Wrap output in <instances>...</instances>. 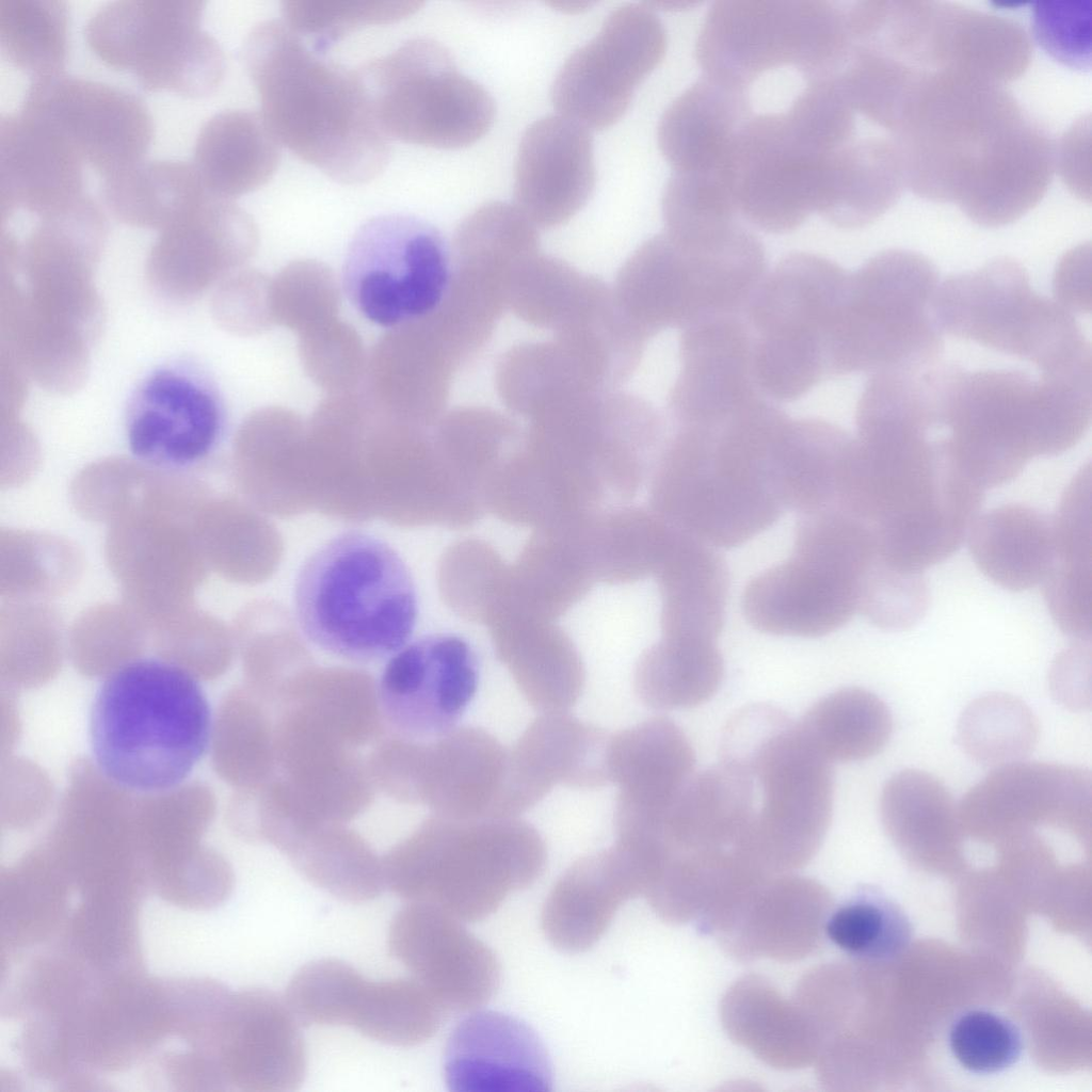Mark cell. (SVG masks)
Returning <instances> with one entry per match:
<instances>
[{"instance_id":"obj_54","label":"cell","mask_w":1092,"mask_h":1092,"mask_svg":"<svg viewBox=\"0 0 1092 1092\" xmlns=\"http://www.w3.org/2000/svg\"><path fill=\"white\" fill-rule=\"evenodd\" d=\"M67 7L62 0H0V45L32 78L63 71L67 57Z\"/></svg>"},{"instance_id":"obj_64","label":"cell","mask_w":1092,"mask_h":1092,"mask_svg":"<svg viewBox=\"0 0 1092 1092\" xmlns=\"http://www.w3.org/2000/svg\"><path fill=\"white\" fill-rule=\"evenodd\" d=\"M548 4L561 12L575 14L587 11L593 3L588 1H551Z\"/></svg>"},{"instance_id":"obj_4","label":"cell","mask_w":1092,"mask_h":1092,"mask_svg":"<svg viewBox=\"0 0 1092 1092\" xmlns=\"http://www.w3.org/2000/svg\"><path fill=\"white\" fill-rule=\"evenodd\" d=\"M212 711L199 681L179 664L140 657L114 669L90 714L94 760L106 777L138 792L180 785L206 754Z\"/></svg>"},{"instance_id":"obj_41","label":"cell","mask_w":1092,"mask_h":1092,"mask_svg":"<svg viewBox=\"0 0 1092 1092\" xmlns=\"http://www.w3.org/2000/svg\"><path fill=\"white\" fill-rule=\"evenodd\" d=\"M1054 557L1043 594L1059 628L1077 640H1090L1092 623L1091 466L1087 464L1066 487L1051 517Z\"/></svg>"},{"instance_id":"obj_30","label":"cell","mask_w":1092,"mask_h":1092,"mask_svg":"<svg viewBox=\"0 0 1092 1092\" xmlns=\"http://www.w3.org/2000/svg\"><path fill=\"white\" fill-rule=\"evenodd\" d=\"M860 587L852 579L791 556L754 576L742 594L749 624L765 633L815 638L858 612Z\"/></svg>"},{"instance_id":"obj_59","label":"cell","mask_w":1092,"mask_h":1092,"mask_svg":"<svg viewBox=\"0 0 1092 1092\" xmlns=\"http://www.w3.org/2000/svg\"><path fill=\"white\" fill-rule=\"evenodd\" d=\"M929 597L922 574L899 572L878 558L863 583L858 612L879 628L903 630L925 615Z\"/></svg>"},{"instance_id":"obj_21","label":"cell","mask_w":1092,"mask_h":1092,"mask_svg":"<svg viewBox=\"0 0 1092 1092\" xmlns=\"http://www.w3.org/2000/svg\"><path fill=\"white\" fill-rule=\"evenodd\" d=\"M958 809L962 830L982 839H1008L1035 828L1089 838L1091 774L1060 764L1003 765L970 788Z\"/></svg>"},{"instance_id":"obj_35","label":"cell","mask_w":1092,"mask_h":1092,"mask_svg":"<svg viewBox=\"0 0 1092 1092\" xmlns=\"http://www.w3.org/2000/svg\"><path fill=\"white\" fill-rule=\"evenodd\" d=\"M904 188L896 139L887 133H857L823 159L815 212L837 227L861 228L883 215Z\"/></svg>"},{"instance_id":"obj_38","label":"cell","mask_w":1092,"mask_h":1092,"mask_svg":"<svg viewBox=\"0 0 1092 1092\" xmlns=\"http://www.w3.org/2000/svg\"><path fill=\"white\" fill-rule=\"evenodd\" d=\"M854 444L831 422L788 418L773 454L774 488L783 508L799 514L839 509Z\"/></svg>"},{"instance_id":"obj_5","label":"cell","mask_w":1092,"mask_h":1092,"mask_svg":"<svg viewBox=\"0 0 1092 1092\" xmlns=\"http://www.w3.org/2000/svg\"><path fill=\"white\" fill-rule=\"evenodd\" d=\"M293 600L307 641L355 663L376 662L401 649L419 614L404 560L387 542L359 530L332 537L307 558Z\"/></svg>"},{"instance_id":"obj_62","label":"cell","mask_w":1092,"mask_h":1092,"mask_svg":"<svg viewBox=\"0 0 1092 1092\" xmlns=\"http://www.w3.org/2000/svg\"><path fill=\"white\" fill-rule=\"evenodd\" d=\"M1048 680L1053 696L1065 708L1074 711L1090 708V640H1079L1061 653L1051 665Z\"/></svg>"},{"instance_id":"obj_57","label":"cell","mask_w":1092,"mask_h":1092,"mask_svg":"<svg viewBox=\"0 0 1092 1092\" xmlns=\"http://www.w3.org/2000/svg\"><path fill=\"white\" fill-rule=\"evenodd\" d=\"M422 4L404 0H291L282 3V13L284 22L300 36L312 38L315 51L323 54L353 31L402 20Z\"/></svg>"},{"instance_id":"obj_18","label":"cell","mask_w":1092,"mask_h":1092,"mask_svg":"<svg viewBox=\"0 0 1092 1092\" xmlns=\"http://www.w3.org/2000/svg\"><path fill=\"white\" fill-rule=\"evenodd\" d=\"M124 429L138 462L161 471L187 472L219 451L227 432V412L206 372L186 362L170 363L136 385Z\"/></svg>"},{"instance_id":"obj_2","label":"cell","mask_w":1092,"mask_h":1092,"mask_svg":"<svg viewBox=\"0 0 1092 1092\" xmlns=\"http://www.w3.org/2000/svg\"><path fill=\"white\" fill-rule=\"evenodd\" d=\"M261 115L280 144L343 184L374 179L391 154L358 70L311 51L284 21L266 20L242 49Z\"/></svg>"},{"instance_id":"obj_9","label":"cell","mask_w":1092,"mask_h":1092,"mask_svg":"<svg viewBox=\"0 0 1092 1092\" xmlns=\"http://www.w3.org/2000/svg\"><path fill=\"white\" fill-rule=\"evenodd\" d=\"M932 312L941 332L1028 360L1040 372L1091 364L1073 312L1034 292L1025 268L1008 257L938 284Z\"/></svg>"},{"instance_id":"obj_16","label":"cell","mask_w":1092,"mask_h":1092,"mask_svg":"<svg viewBox=\"0 0 1092 1092\" xmlns=\"http://www.w3.org/2000/svg\"><path fill=\"white\" fill-rule=\"evenodd\" d=\"M384 793L433 815L455 818L509 817V750L485 729L454 727L427 741L392 737L376 764Z\"/></svg>"},{"instance_id":"obj_13","label":"cell","mask_w":1092,"mask_h":1092,"mask_svg":"<svg viewBox=\"0 0 1092 1092\" xmlns=\"http://www.w3.org/2000/svg\"><path fill=\"white\" fill-rule=\"evenodd\" d=\"M202 0H115L87 18L83 35L106 65L134 75L146 91L204 97L221 84L226 59L200 26Z\"/></svg>"},{"instance_id":"obj_11","label":"cell","mask_w":1092,"mask_h":1092,"mask_svg":"<svg viewBox=\"0 0 1092 1092\" xmlns=\"http://www.w3.org/2000/svg\"><path fill=\"white\" fill-rule=\"evenodd\" d=\"M651 502L674 529L713 548L748 542L784 511L769 486L702 425H676L657 460Z\"/></svg>"},{"instance_id":"obj_43","label":"cell","mask_w":1092,"mask_h":1092,"mask_svg":"<svg viewBox=\"0 0 1092 1092\" xmlns=\"http://www.w3.org/2000/svg\"><path fill=\"white\" fill-rule=\"evenodd\" d=\"M978 568L1013 592L1042 584L1051 566V517L1023 504H1003L978 515L967 533Z\"/></svg>"},{"instance_id":"obj_29","label":"cell","mask_w":1092,"mask_h":1092,"mask_svg":"<svg viewBox=\"0 0 1092 1092\" xmlns=\"http://www.w3.org/2000/svg\"><path fill=\"white\" fill-rule=\"evenodd\" d=\"M446 1083L454 1092H546L552 1069L535 1031L497 1011H478L452 1030L445 1048Z\"/></svg>"},{"instance_id":"obj_20","label":"cell","mask_w":1092,"mask_h":1092,"mask_svg":"<svg viewBox=\"0 0 1092 1092\" xmlns=\"http://www.w3.org/2000/svg\"><path fill=\"white\" fill-rule=\"evenodd\" d=\"M19 110L48 124L101 179L141 162L154 133L140 97L63 71L32 78Z\"/></svg>"},{"instance_id":"obj_17","label":"cell","mask_w":1092,"mask_h":1092,"mask_svg":"<svg viewBox=\"0 0 1092 1092\" xmlns=\"http://www.w3.org/2000/svg\"><path fill=\"white\" fill-rule=\"evenodd\" d=\"M299 1023L348 1026L394 1046H415L431 1039L447 1012L416 980L366 979L336 959L303 966L285 997Z\"/></svg>"},{"instance_id":"obj_23","label":"cell","mask_w":1092,"mask_h":1092,"mask_svg":"<svg viewBox=\"0 0 1092 1092\" xmlns=\"http://www.w3.org/2000/svg\"><path fill=\"white\" fill-rule=\"evenodd\" d=\"M819 166L780 111L753 114L744 123L723 173L739 214L761 230L785 234L815 212Z\"/></svg>"},{"instance_id":"obj_34","label":"cell","mask_w":1092,"mask_h":1092,"mask_svg":"<svg viewBox=\"0 0 1092 1092\" xmlns=\"http://www.w3.org/2000/svg\"><path fill=\"white\" fill-rule=\"evenodd\" d=\"M644 893L635 861L617 844L583 856L557 880L542 910L548 941L566 952L594 946L627 900Z\"/></svg>"},{"instance_id":"obj_53","label":"cell","mask_w":1092,"mask_h":1092,"mask_svg":"<svg viewBox=\"0 0 1092 1092\" xmlns=\"http://www.w3.org/2000/svg\"><path fill=\"white\" fill-rule=\"evenodd\" d=\"M957 732L959 744L971 759L1000 767L1022 761L1033 751L1039 723L1023 701L994 692L974 700L965 708Z\"/></svg>"},{"instance_id":"obj_42","label":"cell","mask_w":1092,"mask_h":1092,"mask_svg":"<svg viewBox=\"0 0 1092 1092\" xmlns=\"http://www.w3.org/2000/svg\"><path fill=\"white\" fill-rule=\"evenodd\" d=\"M280 155V143L261 113L232 109L203 124L192 164L209 193L232 200L264 186Z\"/></svg>"},{"instance_id":"obj_12","label":"cell","mask_w":1092,"mask_h":1092,"mask_svg":"<svg viewBox=\"0 0 1092 1092\" xmlns=\"http://www.w3.org/2000/svg\"><path fill=\"white\" fill-rule=\"evenodd\" d=\"M358 74L372 113L389 139L461 148L493 124L491 95L463 75L449 50L432 38H411L365 64Z\"/></svg>"},{"instance_id":"obj_58","label":"cell","mask_w":1092,"mask_h":1092,"mask_svg":"<svg viewBox=\"0 0 1092 1092\" xmlns=\"http://www.w3.org/2000/svg\"><path fill=\"white\" fill-rule=\"evenodd\" d=\"M949 1045L965 1070L986 1075L1012 1066L1021 1057L1023 1039L1008 1018L986 1010H971L952 1024Z\"/></svg>"},{"instance_id":"obj_60","label":"cell","mask_w":1092,"mask_h":1092,"mask_svg":"<svg viewBox=\"0 0 1092 1092\" xmlns=\"http://www.w3.org/2000/svg\"><path fill=\"white\" fill-rule=\"evenodd\" d=\"M1090 0L1038 2L1032 10L1034 36L1054 59L1072 68H1089Z\"/></svg>"},{"instance_id":"obj_36","label":"cell","mask_w":1092,"mask_h":1092,"mask_svg":"<svg viewBox=\"0 0 1092 1092\" xmlns=\"http://www.w3.org/2000/svg\"><path fill=\"white\" fill-rule=\"evenodd\" d=\"M496 654L541 712L567 711L584 687V668L569 638L547 619L516 610L489 622Z\"/></svg>"},{"instance_id":"obj_63","label":"cell","mask_w":1092,"mask_h":1092,"mask_svg":"<svg viewBox=\"0 0 1092 1092\" xmlns=\"http://www.w3.org/2000/svg\"><path fill=\"white\" fill-rule=\"evenodd\" d=\"M1083 126L1076 127L1064 138L1060 152V168L1065 182L1069 187L1078 193V195L1085 197V179L1089 182L1090 177L1085 173L1089 174V160L1085 159V156H1090L1086 150H1090L1089 142L1086 144L1085 139L1089 136L1083 135Z\"/></svg>"},{"instance_id":"obj_32","label":"cell","mask_w":1092,"mask_h":1092,"mask_svg":"<svg viewBox=\"0 0 1092 1092\" xmlns=\"http://www.w3.org/2000/svg\"><path fill=\"white\" fill-rule=\"evenodd\" d=\"M82 161L44 121L21 110L0 117V215L34 216L83 196Z\"/></svg>"},{"instance_id":"obj_27","label":"cell","mask_w":1092,"mask_h":1092,"mask_svg":"<svg viewBox=\"0 0 1092 1092\" xmlns=\"http://www.w3.org/2000/svg\"><path fill=\"white\" fill-rule=\"evenodd\" d=\"M680 368L670 394L676 425L716 424L759 397L752 335L743 314L707 317L681 328Z\"/></svg>"},{"instance_id":"obj_55","label":"cell","mask_w":1092,"mask_h":1092,"mask_svg":"<svg viewBox=\"0 0 1092 1092\" xmlns=\"http://www.w3.org/2000/svg\"><path fill=\"white\" fill-rule=\"evenodd\" d=\"M823 932L840 950L866 961L895 958L912 940L903 910L871 887L862 888L826 915Z\"/></svg>"},{"instance_id":"obj_56","label":"cell","mask_w":1092,"mask_h":1092,"mask_svg":"<svg viewBox=\"0 0 1092 1092\" xmlns=\"http://www.w3.org/2000/svg\"><path fill=\"white\" fill-rule=\"evenodd\" d=\"M665 232L678 239H701L737 224L739 214L724 174L673 173L662 194Z\"/></svg>"},{"instance_id":"obj_7","label":"cell","mask_w":1092,"mask_h":1092,"mask_svg":"<svg viewBox=\"0 0 1092 1092\" xmlns=\"http://www.w3.org/2000/svg\"><path fill=\"white\" fill-rule=\"evenodd\" d=\"M848 279L837 263L810 253L789 254L766 273L744 312L766 397L792 401L834 376Z\"/></svg>"},{"instance_id":"obj_44","label":"cell","mask_w":1092,"mask_h":1092,"mask_svg":"<svg viewBox=\"0 0 1092 1092\" xmlns=\"http://www.w3.org/2000/svg\"><path fill=\"white\" fill-rule=\"evenodd\" d=\"M143 895L101 893L77 898L53 943L97 977L143 968L139 914Z\"/></svg>"},{"instance_id":"obj_28","label":"cell","mask_w":1092,"mask_h":1092,"mask_svg":"<svg viewBox=\"0 0 1092 1092\" xmlns=\"http://www.w3.org/2000/svg\"><path fill=\"white\" fill-rule=\"evenodd\" d=\"M595 179L590 129L560 114L527 128L515 161L514 198L535 226L568 221L588 202Z\"/></svg>"},{"instance_id":"obj_8","label":"cell","mask_w":1092,"mask_h":1092,"mask_svg":"<svg viewBox=\"0 0 1092 1092\" xmlns=\"http://www.w3.org/2000/svg\"><path fill=\"white\" fill-rule=\"evenodd\" d=\"M846 4L823 0H722L696 38L704 76L749 92L768 71L792 67L805 82L835 75L848 53Z\"/></svg>"},{"instance_id":"obj_22","label":"cell","mask_w":1092,"mask_h":1092,"mask_svg":"<svg viewBox=\"0 0 1092 1092\" xmlns=\"http://www.w3.org/2000/svg\"><path fill=\"white\" fill-rule=\"evenodd\" d=\"M478 661L461 637L435 633L404 645L381 674L378 700L392 734L432 740L454 727L472 701Z\"/></svg>"},{"instance_id":"obj_45","label":"cell","mask_w":1092,"mask_h":1092,"mask_svg":"<svg viewBox=\"0 0 1092 1092\" xmlns=\"http://www.w3.org/2000/svg\"><path fill=\"white\" fill-rule=\"evenodd\" d=\"M278 851L310 883L342 901H370L386 885L382 858L347 823L312 828Z\"/></svg>"},{"instance_id":"obj_15","label":"cell","mask_w":1092,"mask_h":1092,"mask_svg":"<svg viewBox=\"0 0 1092 1092\" xmlns=\"http://www.w3.org/2000/svg\"><path fill=\"white\" fill-rule=\"evenodd\" d=\"M749 773L762 804L736 849L759 873L772 876L806 864L828 831L833 806L830 762L790 723L752 759Z\"/></svg>"},{"instance_id":"obj_37","label":"cell","mask_w":1092,"mask_h":1092,"mask_svg":"<svg viewBox=\"0 0 1092 1092\" xmlns=\"http://www.w3.org/2000/svg\"><path fill=\"white\" fill-rule=\"evenodd\" d=\"M749 93L702 76L677 96L658 125V145L673 173L720 172L753 115Z\"/></svg>"},{"instance_id":"obj_49","label":"cell","mask_w":1092,"mask_h":1092,"mask_svg":"<svg viewBox=\"0 0 1092 1092\" xmlns=\"http://www.w3.org/2000/svg\"><path fill=\"white\" fill-rule=\"evenodd\" d=\"M294 703L336 730L352 746L375 744L385 734L376 682L351 669H307L291 680L278 703Z\"/></svg>"},{"instance_id":"obj_1","label":"cell","mask_w":1092,"mask_h":1092,"mask_svg":"<svg viewBox=\"0 0 1092 1092\" xmlns=\"http://www.w3.org/2000/svg\"><path fill=\"white\" fill-rule=\"evenodd\" d=\"M896 139L906 188L956 204L985 227L1013 223L1038 205L1056 164L1051 140L1005 85L949 71L918 83Z\"/></svg>"},{"instance_id":"obj_47","label":"cell","mask_w":1092,"mask_h":1092,"mask_svg":"<svg viewBox=\"0 0 1092 1092\" xmlns=\"http://www.w3.org/2000/svg\"><path fill=\"white\" fill-rule=\"evenodd\" d=\"M796 724L808 745L829 762L872 757L884 749L893 732L886 704L855 687L820 698Z\"/></svg>"},{"instance_id":"obj_31","label":"cell","mask_w":1092,"mask_h":1092,"mask_svg":"<svg viewBox=\"0 0 1092 1092\" xmlns=\"http://www.w3.org/2000/svg\"><path fill=\"white\" fill-rule=\"evenodd\" d=\"M609 738L567 711L542 712L509 750L512 813L526 812L559 784L578 788L609 784Z\"/></svg>"},{"instance_id":"obj_14","label":"cell","mask_w":1092,"mask_h":1092,"mask_svg":"<svg viewBox=\"0 0 1092 1092\" xmlns=\"http://www.w3.org/2000/svg\"><path fill=\"white\" fill-rule=\"evenodd\" d=\"M453 282L450 248L420 218L392 213L366 221L342 268L344 293L374 325L391 328L436 311Z\"/></svg>"},{"instance_id":"obj_33","label":"cell","mask_w":1092,"mask_h":1092,"mask_svg":"<svg viewBox=\"0 0 1092 1092\" xmlns=\"http://www.w3.org/2000/svg\"><path fill=\"white\" fill-rule=\"evenodd\" d=\"M694 751L684 730L655 717L609 738V783L617 789L614 816L662 822L693 774Z\"/></svg>"},{"instance_id":"obj_46","label":"cell","mask_w":1092,"mask_h":1092,"mask_svg":"<svg viewBox=\"0 0 1092 1092\" xmlns=\"http://www.w3.org/2000/svg\"><path fill=\"white\" fill-rule=\"evenodd\" d=\"M208 191L192 163L141 161L102 179L101 198L127 224L165 228L198 203Z\"/></svg>"},{"instance_id":"obj_51","label":"cell","mask_w":1092,"mask_h":1092,"mask_svg":"<svg viewBox=\"0 0 1092 1092\" xmlns=\"http://www.w3.org/2000/svg\"><path fill=\"white\" fill-rule=\"evenodd\" d=\"M64 874L46 869L12 872L0 889L1 956L15 957L54 943L75 902Z\"/></svg>"},{"instance_id":"obj_19","label":"cell","mask_w":1092,"mask_h":1092,"mask_svg":"<svg viewBox=\"0 0 1092 1092\" xmlns=\"http://www.w3.org/2000/svg\"><path fill=\"white\" fill-rule=\"evenodd\" d=\"M665 50L667 32L654 9L641 3L613 10L562 65L551 87L553 107L590 130L612 126Z\"/></svg>"},{"instance_id":"obj_26","label":"cell","mask_w":1092,"mask_h":1092,"mask_svg":"<svg viewBox=\"0 0 1092 1092\" xmlns=\"http://www.w3.org/2000/svg\"><path fill=\"white\" fill-rule=\"evenodd\" d=\"M226 1091L300 1089L307 1055L299 1021L285 999L264 989L231 991L213 1046Z\"/></svg>"},{"instance_id":"obj_24","label":"cell","mask_w":1092,"mask_h":1092,"mask_svg":"<svg viewBox=\"0 0 1092 1092\" xmlns=\"http://www.w3.org/2000/svg\"><path fill=\"white\" fill-rule=\"evenodd\" d=\"M174 1018L166 978L144 968L101 978L86 998L73 1030L80 1071L122 1073L148 1058L173 1038Z\"/></svg>"},{"instance_id":"obj_10","label":"cell","mask_w":1092,"mask_h":1092,"mask_svg":"<svg viewBox=\"0 0 1092 1092\" xmlns=\"http://www.w3.org/2000/svg\"><path fill=\"white\" fill-rule=\"evenodd\" d=\"M936 267L924 255L887 250L849 273L836 347L837 375L926 365L944 342L932 314Z\"/></svg>"},{"instance_id":"obj_40","label":"cell","mask_w":1092,"mask_h":1092,"mask_svg":"<svg viewBox=\"0 0 1092 1092\" xmlns=\"http://www.w3.org/2000/svg\"><path fill=\"white\" fill-rule=\"evenodd\" d=\"M656 575L663 637L716 642L724 624L728 573L714 548L676 530Z\"/></svg>"},{"instance_id":"obj_6","label":"cell","mask_w":1092,"mask_h":1092,"mask_svg":"<svg viewBox=\"0 0 1092 1092\" xmlns=\"http://www.w3.org/2000/svg\"><path fill=\"white\" fill-rule=\"evenodd\" d=\"M546 860L540 833L517 817L433 815L382 862L394 894L472 922L493 914L511 893L532 885Z\"/></svg>"},{"instance_id":"obj_48","label":"cell","mask_w":1092,"mask_h":1092,"mask_svg":"<svg viewBox=\"0 0 1092 1092\" xmlns=\"http://www.w3.org/2000/svg\"><path fill=\"white\" fill-rule=\"evenodd\" d=\"M880 815L888 835L917 853L954 849L961 828L958 805L932 774L906 769L884 785Z\"/></svg>"},{"instance_id":"obj_25","label":"cell","mask_w":1092,"mask_h":1092,"mask_svg":"<svg viewBox=\"0 0 1092 1092\" xmlns=\"http://www.w3.org/2000/svg\"><path fill=\"white\" fill-rule=\"evenodd\" d=\"M388 949L447 1013L480 1008L498 990L500 965L492 949L436 908L408 903L398 911Z\"/></svg>"},{"instance_id":"obj_3","label":"cell","mask_w":1092,"mask_h":1092,"mask_svg":"<svg viewBox=\"0 0 1092 1092\" xmlns=\"http://www.w3.org/2000/svg\"><path fill=\"white\" fill-rule=\"evenodd\" d=\"M930 396L947 455L984 491L1010 482L1035 456L1072 449L1088 428L1082 394L1056 375L940 360Z\"/></svg>"},{"instance_id":"obj_50","label":"cell","mask_w":1092,"mask_h":1092,"mask_svg":"<svg viewBox=\"0 0 1092 1092\" xmlns=\"http://www.w3.org/2000/svg\"><path fill=\"white\" fill-rule=\"evenodd\" d=\"M724 675L716 642L662 638L640 657L633 687L656 710L686 709L708 701Z\"/></svg>"},{"instance_id":"obj_61","label":"cell","mask_w":1092,"mask_h":1092,"mask_svg":"<svg viewBox=\"0 0 1092 1092\" xmlns=\"http://www.w3.org/2000/svg\"><path fill=\"white\" fill-rule=\"evenodd\" d=\"M790 723L788 716L773 705L752 704L743 707L732 717L723 732L722 762L748 773L749 765L757 752Z\"/></svg>"},{"instance_id":"obj_52","label":"cell","mask_w":1092,"mask_h":1092,"mask_svg":"<svg viewBox=\"0 0 1092 1092\" xmlns=\"http://www.w3.org/2000/svg\"><path fill=\"white\" fill-rule=\"evenodd\" d=\"M587 528L594 573L636 580L657 573L676 533L655 511L628 509Z\"/></svg>"},{"instance_id":"obj_39","label":"cell","mask_w":1092,"mask_h":1092,"mask_svg":"<svg viewBox=\"0 0 1092 1092\" xmlns=\"http://www.w3.org/2000/svg\"><path fill=\"white\" fill-rule=\"evenodd\" d=\"M753 781L724 762L692 774L664 819L673 856L734 850L755 812Z\"/></svg>"}]
</instances>
